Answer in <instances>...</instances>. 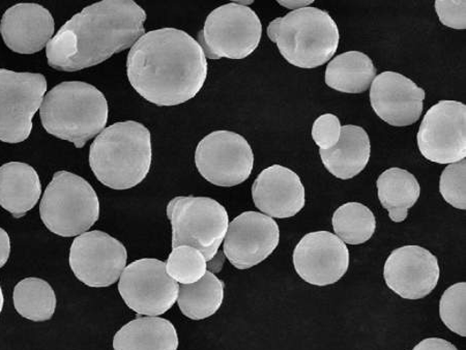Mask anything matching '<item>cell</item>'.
I'll return each mask as SVG.
<instances>
[{
	"mask_svg": "<svg viewBox=\"0 0 466 350\" xmlns=\"http://www.w3.org/2000/svg\"><path fill=\"white\" fill-rule=\"evenodd\" d=\"M152 158L150 132L133 121L104 129L89 151V165L97 181L114 190H129L144 182Z\"/></svg>",
	"mask_w": 466,
	"mask_h": 350,
	"instance_id": "3",
	"label": "cell"
},
{
	"mask_svg": "<svg viewBox=\"0 0 466 350\" xmlns=\"http://www.w3.org/2000/svg\"><path fill=\"white\" fill-rule=\"evenodd\" d=\"M440 315L449 330L466 337V283H457L443 293Z\"/></svg>",
	"mask_w": 466,
	"mask_h": 350,
	"instance_id": "29",
	"label": "cell"
},
{
	"mask_svg": "<svg viewBox=\"0 0 466 350\" xmlns=\"http://www.w3.org/2000/svg\"><path fill=\"white\" fill-rule=\"evenodd\" d=\"M440 21L443 25L453 29L466 28V2H451V0H437L435 2Z\"/></svg>",
	"mask_w": 466,
	"mask_h": 350,
	"instance_id": "32",
	"label": "cell"
},
{
	"mask_svg": "<svg viewBox=\"0 0 466 350\" xmlns=\"http://www.w3.org/2000/svg\"><path fill=\"white\" fill-rule=\"evenodd\" d=\"M118 292L138 315L159 316L177 301L179 285L159 259L144 258L127 265L120 275Z\"/></svg>",
	"mask_w": 466,
	"mask_h": 350,
	"instance_id": "10",
	"label": "cell"
},
{
	"mask_svg": "<svg viewBox=\"0 0 466 350\" xmlns=\"http://www.w3.org/2000/svg\"><path fill=\"white\" fill-rule=\"evenodd\" d=\"M172 226V248L190 245L208 262L217 255L227 235L229 217L222 205L208 197H176L167 205Z\"/></svg>",
	"mask_w": 466,
	"mask_h": 350,
	"instance_id": "7",
	"label": "cell"
},
{
	"mask_svg": "<svg viewBox=\"0 0 466 350\" xmlns=\"http://www.w3.org/2000/svg\"><path fill=\"white\" fill-rule=\"evenodd\" d=\"M268 35L281 55L299 69H315L328 63L340 42L339 28L330 15L309 6L270 22Z\"/></svg>",
	"mask_w": 466,
	"mask_h": 350,
	"instance_id": "5",
	"label": "cell"
},
{
	"mask_svg": "<svg viewBox=\"0 0 466 350\" xmlns=\"http://www.w3.org/2000/svg\"><path fill=\"white\" fill-rule=\"evenodd\" d=\"M292 258L299 277L315 286L334 285L350 266L347 245L329 232L306 235L297 245Z\"/></svg>",
	"mask_w": 466,
	"mask_h": 350,
	"instance_id": "15",
	"label": "cell"
},
{
	"mask_svg": "<svg viewBox=\"0 0 466 350\" xmlns=\"http://www.w3.org/2000/svg\"><path fill=\"white\" fill-rule=\"evenodd\" d=\"M319 154L329 173L340 180H350L362 173L370 160V139L360 126L344 125L338 144L329 150H319Z\"/></svg>",
	"mask_w": 466,
	"mask_h": 350,
	"instance_id": "21",
	"label": "cell"
},
{
	"mask_svg": "<svg viewBox=\"0 0 466 350\" xmlns=\"http://www.w3.org/2000/svg\"><path fill=\"white\" fill-rule=\"evenodd\" d=\"M127 260L125 245L99 230L80 235L71 245V269L89 287L115 285L126 269Z\"/></svg>",
	"mask_w": 466,
	"mask_h": 350,
	"instance_id": "13",
	"label": "cell"
},
{
	"mask_svg": "<svg viewBox=\"0 0 466 350\" xmlns=\"http://www.w3.org/2000/svg\"><path fill=\"white\" fill-rule=\"evenodd\" d=\"M375 77L377 69L371 58L359 51L336 56L326 70L327 85L344 94L366 92Z\"/></svg>",
	"mask_w": 466,
	"mask_h": 350,
	"instance_id": "23",
	"label": "cell"
},
{
	"mask_svg": "<svg viewBox=\"0 0 466 350\" xmlns=\"http://www.w3.org/2000/svg\"><path fill=\"white\" fill-rule=\"evenodd\" d=\"M278 4H279L280 5L282 6H285V7H288V9L289 10H300V9H304V7H308V5H312L314 2L313 0H304V2H285V0H280V2H277Z\"/></svg>",
	"mask_w": 466,
	"mask_h": 350,
	"instance_id": "35",
	"label": "cell"
},
{
	"mask_svg": "<svg viewBox=\"0 0 466 350\" xmlns=\"http://www.w3.org/2000/svg\"><path fill=\"white\" fill-rule=\"evenodd\" d=\"M11 255V240L5 229L0 228V269L5 266Z\"/></svg>",
	"mask_w": 466,
	"mask_h": 350,
	"instance_id": "34",
	"label": "cell"
},
{
	"mask_svg": "<svg viewBox=\"0 0 466 350\" xmlns=\"http://www.w3.org/2000/svg\"><path fill=\"white\" fill-rule=\"evenodd\" d=\"M279 242L280 229L273 218L245 212L229 223L224 255L238 270H248L272 255Z\"/></svg>",
	"mask_w": 466,
	"mask_h": 350,
	"instance_id": "14",
	"label": "cell"
},
{
	"mask_svg": "<svg viewBox=\"0 0 466 350\" xmlns=\"http://www.w3.org/2000/svg\"><path fill=\"white\" fill-rule=\"evenodd\" d=\"M0 33L7 47L19 55H34L47 47L55 35V19L44 6L19 4L3 16Z\"/></svg>",
	"mask_w": 466,
	"mask_h": 350,
	"instance_id": "19",
	"label": "cell"
},
{
	"mask_svg": "<svg viewBox=\"0 0 466 350\" xmlns=\"http://www.w3.org/2000/svg\"><path fill=\"white\" fill-rule=\"evenodd\" d=\"M42 185L34 167L10 162L0 167V206L14 218L24 217L39 201Z\"/></svg>",
	"mask_w": 466,
	"mask_h": 350,
	"instance_id": "20",
	"label": "cell"
},
{
	"mask_svg": "<svg viewBox=\"0 0 466 350\" xmlns=\"http://www.w3.org/2000/svg\"><path fill=\"white\" fill-rule=\"evenodd\" d=\"M14 306L22 317L32 322H46L54 316L56 296L48 282L39 278H26L14 289Z\"/></svg>",
	"mask_w": 466,
	"mask_h": 350,
	"instance_id": "26",
	"label": "cell"
},
{
	"mask_svg": "<svg viewBox=\"0 0 466 350\" xmlns=\"http://www.w3.org/2000/svg\"><path fill=\"white\" fill-rule=\"evenodd\" d=\"M261 35L258 14L249 6L233 3L217 7L208 15L198 42L208 59L239 61L258 49Z\"/></svg>",
	"mask_w": 466,
	"mask_h": 350,
	"instance_id": "8",
	"label": "cell"
},
{
	"mask_svg": "<svg viewBox=\"0 0 466 350\" xmlns=\"http://www.w3.org/2000/svg\"><path fill=\"white\" fill-rule=\"evenodd\" d=\"M418 146L428 161L461 162L466 156V106L441 101L427 111L418 132Z\"/></svg>",
	"mask_w": 466,
	"mask_h": 350,
	"instance_id": "12",
	"label": "cell"
},
{
	"mask_svg": "<svg viewBox=\"0 0 466 350\" xmlns=\"http://www.w3.org/2000/svg\"><path fill=\"white\" fill-rule=\"evenodd\" d=\"M207 270V258L190 245H179L172 249L167 263V272L170 278L182 285H193L201 280Z\"/></svg>",
	"mask_w": 466,
	"mask_h": 350,
	"instance_id": "28",
	"label": "cell"
},
{
	"mask_svg": "<svg viewBox=\"0 0 466 350\" xmlns=\"http://www.w3.org/2000/svg\"><path fill=\"white\" fill-rule=\"evenodd\" d=\"M412 350H458L451 342L440 338H428L420 341Z\"/></svg>",
	"mask_w": 466,
	"mask_h": 350,
	"instance_id": "33",
	"label": "cell"
},
{
	"mask_svg": "<svg viewBox=\"0 0 466 350\" xmlns=\"http://www.w3.org/2000/svg\"><path fill=\"white\" fill-rule=\"evenodd\" d=\"M178 336L169 320L138 317L120 329L114 339L115 350H177Z\"/></svg>",
	"mask_w": 466,
	"mask_h": 350,
	"instance_id": "22",
	"label": "cell"
},
{
	"mask_svg": "<svg viewBox=\"0 0 466 350\" xmlns=\"http://www.w3.org/2000/svg\"><path fill=\"white\" fill-rule=\"evenodd\" d=\"M255 206L270 218L295 217L306 204L299 176L289 168L273 165L262 170L252 185Z\"/></svg>",
	"mask_w": 466,
	"mask_h": 350,
	"instance_id": "18",
	"label": "cell"
},
{
	"mask_svg": "<svg viewBox=\"0 0 466 350\" xmlns=\"http://www.w3.org/2000/svg\"><path fill=\"white\" fill-rule=\"evenodd\" d=\"M195 164L208 183L218 187H235L251 175L254 155L249 143L239 134L215 131L198 144Z\"/></svg>",
	"mask_w": 466,
	"mask_h": 350,
	"instance_id": "11",
	"label": "cell"
},
{
	"mask_svg": "<svg viewBox=\"0 0 466 350\" xmlns=\"http://www.w3.org/2000/svg\"><path fill=\"white\" fill-rule=\"evenodd\" d=\"M332 223L336 235L350 245L370 241L377 229V219L370 208L359 203H349L337 208Z\"/></svg>",
	"mask_w": 466,
	"mask_h": 350,
	"instance_id": "27",
	"label": "cell"
},
{
	"mask_svg": "<svg viewBox=\"0 0 466 350\" xmlns=\"http://www.w3.org/2000/svg\"><path fill=\"white\" fill-rule=\"evenodd\" d=\"M40 115L50 135L81 148L105 129L109 107L103 93L94 85L67 81L44 96Z\"/></svg>",
	"mask_w": 466,
	"mask_h": 350,
	"instance_id": "4",
	"label": "cell"
},
{
	"mask_svg": "<svg viewBox=\"0 0 466 350\" xmlns=\"http://www.w3.org/2000/svg\"><path fill=\"white\" fill-rule=\"evenodd\" d=\"M40 215L51 233L64 237L77 236L99 220V197L84 177L58 171L45 190Z\"/></svg>",
	"mask_w": 466,
	"mask_h": 350,
	"instance_id": "6",
	"label": "cell"
},
{
	"mask_svg": "<svg viewBox=\"0 0 466 350\" xmlns=\"http://www.w3.org/2000/svg\"><path fill=\"white\" fill-rule=\"evenodd\" d=\"M440 275L438 258L420 245L394 250L383 267L388 287L405 300H420L431 295Z\"/></svg>",
	"mask_w": 466,
	"mask_h": 350,
	"instance_id": "16",
	"label": "cell"
},
{
	"mask_svg": "<svg viewBox=\"0 0 466 350\" xmlns=\"http://www.w3.org/2000/svg\"><path fill=\"white\" fill-rule=\"evenodd\" d=\"M224 283L213 273L189 285L179 286L177 305L183 315L202 320L216 315L224 301Z\"/></svg>",
	"mask_w": 466,
	"mask_h": 350,
	"instance_id": "25",
	"label": "cell"
},
{
	"mask_svg": "<svg viewBox=\"0 0 466 350\" xmlns=\"http://www.w3.org/2000/svg\"><path fill=\"white\" fill-rule=\"evenodd\" d=\"M46 92L42 74L0 69V141L15 145L29 137Z\"/></svg>",
	"mask_w": 466,
	"mask_h": 350,
	"instance_id": "9",
	"label": "cell"
},
{
	"mask_svg": "<svg viewBox=\"0 0 466 350\" xmlns=\"http://www.w3.org/2000/svg\"><path fill=\"white\" fill-rule=\"evenodd\" d=\"M4 303H5V300H4L3 289H2V286H0V313H2V311H3Z\"/></svg>",
	"mask_w": 466,
	"mask_h": 350,
	"instance_id": "36",
	"label": "cell"
},
{
	"mask_svg": "<svg viewBox=\"0 0 466 350\" xmlns=\"http://www.w3.org/2000/svg\"><path fill=\"white\" fill-rule=\"evenodd\" d=\"M130 84L157 106H177L204 87L208 61L198 42L180 29L167 27L145 34L127 59Z\"/></svg>",
	"mask_w": 466,
	"mask_h": 350,
	"instance_id": "1",
	"label": "cell"
},
{
	"mask_svg": "<svg viewBox=\"0 0 466 350\" xmlns=\"http://www.w3.org/2000/svg\"><path fill=\"white\" fill-rule=\"evenodd\" d=\"M380 204L395 223L408 218L410 208L417 204L420 195L415 175L401 168H390L382 173L377 183Z\"/></svg>",
	"mask_w": 466,
	"mask_h": 350,
	"instance_id": "24",
	"label": "cell"
},
{
	"mask_svg": "<svg viewBox=\"0 0 466 350\" xmlns=\"http://www.w3.org/2000/svg\"><path fill=\"white\" fill-rule=\"evenodd\" d=\"M340 119L334 115H323L313 124L312 138L320 150L327 151L334 147L341 135Z\"/></svg>",
	"mask_w": 466,
	"mask_h": 350,
	"instance_id": "31",
	"label": "cell"
},
{
	"mask_svg": "<svg viewBox=\"0 0 466 350\" xmlns=\"http://www.w3.org/2000/svg\"><path fill=\"white\" fill-rule=\"evenodd\" d=\"M440 192L443 199L458 210H466V161L450 164L442 171Z\"/></svg>",
	"mask_w": 466,
	"mask_h": 350,
	"instance_id": "30",
	"label": "cell"
},
{
	"mask_svg": "<svg viewBox=\"0 0 466 350\" xmlns=\"http://www.w3.org/2000/svg\"><path fill=\"white\" fill-rule=\"evenodd\" d=\"M147 14L132 0H104L66 22L47 45L52 68L76 72L133 47L146 34Z\"/></svg>",
	"mask_w": 466,
	"mask_h": 350,
	"instance_id": "2",
	"label": "cell"
},
{
	"mask_svg": "<svg viewBox=\"0 0 466 350\" xmlns=\"http://www.w3.org/2000/svg\"><path fill=\"white\" fill-rule=\"evenodd\" d=\"M370 86L371 106L383 122L408 126L422 115L425 91L402 74L383 72Z\"/></svg>",
	"mask_w": 466,
	"mask_h": 350,
	"instance_id": "17",
	"label": "cell"
}]
</instances>
